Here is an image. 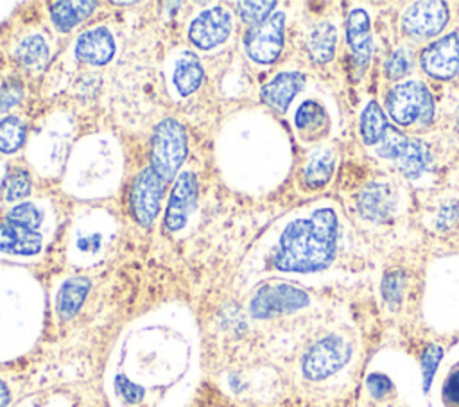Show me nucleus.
<instances>
[{"mask_svg": "<svg viewBox=\"0 0 459 407\" xmlns=\"http://www.w3.org/2000/svg\"><path fill=\"white\" fill-rule=\"evenodd\" d=\"M337 217L330 208H319L307 219L292 221L281 233L273 255V265L287 273H314L333 260Z\"/></svg>", "mask_w": 459, "mask_h": 407, "instance_id": "nucleus-1", "label": "nucleus"}, {"mask_svg": "<svg viewBox=\"0 0 459 407\" xmlns=\"http://www.w3.org/2000/svg\"><path fill=\"white\" fill-rule=\"evenodd\" d=\"M186 158V133L176 118L161 120L151 136V169L167 183Z\"/></svg>", "mask_w": 459, "mask_h": 407, "instance_id": "nucleus-2", "label": "nucleus"}, {"mask_svg": "<svg viewBox=\"0 0 459 407\" xmlns=\"http://www.w3.org/2000/svg\"><path fill=\"white\" fill-rule=\"evenodd\" d=\"M387 111L400 126L429 124L434 115L432 95L420 81H405L394 84L387 93Z\"/></svg>", "mask_w": 459, "mask_h": 407, "instance_id": "nucleus-3", "label": "nucleus"}, {"mask_svg": "<svg viewBox=\"0 0 459 407\" xmlns=\"http://www.w3.org/2000/svg\"><path fill=\"white\" fill-rule=\"evenodd\" d=\"M380 158L394 160L407 178H418L430 161V149L421 140H411L387 126L382 140L375 145Z\"/></svg>", "mask_w": 459, "mask_h": 407, "instance_id": "nucleus-4", "label": "nucleus"}, {"mask_svg": "<svg viewBox=\"0 0 459 407\" xmlns=\"http://www.w3.org/2000/svg\"><path fill=\"white\" fill-rule=\"evenodd\" d=\"M351 355L350 344L339 335H326L314 342L301 359V371L308 380H325L337 373Z\"/></svg>", "mask_w": 459, "mask_h": 407, "instance_id": "nucleus-5", "label": "nucleus"}, {"mask_svg": "<svg viewBox=\"0 0 459 407\" xmlns=\"http://www.w3.org/2000/svg\"><path fill=\"white\" fill-rule=\"evenodd\" d=\"M308 294L289 283L262 285L249 301V312L256 319H269L278 314L294 312L308 305Z\"/></svg>", "mask_w": 459, "mask_h": 407, "instance_id": "nucleus-6", "label": "nucleus"}, {"mask_svg": "<svg viewBox=\"0 0 459 407\" xmlns=\"http://www.w3.org/2000/svg\"><path fill=\"white\" fill-rule=\"evenodd\" d=\"M283 27H285L283 13H274L260 25L251 27L244 38V47L247 56L260 65L274 63L283 47Z\"/></svg>", "mask_w": 459, "mask_h": 407, "instance_id": "nucleus-7", "label": "nucleus"}, {"mask_svg": "<svg viewBox=\"0 0 459 407\" xmlns=\"http://www.w3.org/2000/svg\"><path fill=\"white\" fill-rule=\"evenodd\" d=\"M165 190V181L151 169H143L133 181L129 204L133 217L142 226H151L160 213V204Z\"/></svg>", "mask_w": 459, "mask_h": 407, "instance_id": "nucleus-8", "label": "nucleus"}, {"mask_svg": "<svg viewBox=\"0 0 459 407\" xmlns=\"http://www.w3.org/2000/svg\"><path fill=\"white\" fill-rule=\"evenodd\" d=\"M231 14L222 5L203 9L188 27L190 41L203 50H210L224 43L231 32Z\"/></svg>", "mask_w": 459, "mask_h": 407, "instance_id": "nucleus-9", "label": "nucleus"}, {"mask_svg": "<svg viewBox=\"0 0 459 407\" xmlns=\"http://www.w3.org/2000/svg\"><path fill=\"white\" fill-rule=\"evenodd\" d=\"M448 22V7L439 0L412 4L402 16V27L414 38H432Z\"/></svg>", "mask_w": 459, "mask_h": 407, "instance_id": "nucleus-10", "label": "nucleus"}, {"mask_svg": "<svg viewBox=\"0 0 459 407\" xmlns=\"http://www.w3.org/2000/svg\"><path fill=\"white\" fill-rule=\"evenodd\" d=\"M195 197H197V181L195 174L192 170H183L170 192L167 208H165V228L169 231H178L181 229L194 206H195Z\"/></svg>", "mask_w": 459, "mask_h": 407, "instance_id": "nucleus-11", "label": "nucleus"}, {"mask_svg": "<svg viewBox=\"0 0 459 407\" xmlns=\"http://www.w3.org/2000/svg\"><path fill=\"white\" fill-rule=\"evenodd\" d=\"M423 70L437 79H450L459 74V34L452 32L430 43L421 52Z\"/></svg>", "mask_w": 459, "mask_h": 407, "instance_id": "nucleus-12", "label": "nucleus"}, {"mask_svg": "<svg viewBox=\"0 0 459 407\" xmlns=\"http://www.w3.org/2000/svg\"><path fill=\"white\" fill-rule=\"evenodd\" d=\"M74 52L79 61L102 66L108 65L115 56V39L108 27H93L77 38Z\"/></svg>", "mask_w": 459, "mask_h": 407, "instance_id": "nucleus-13", "label": "nucleus"}, {"mask_svg": "<svg viewBox=\"0 0 459 407\" xmlns=\"http://www.w3.org/2000/svg\"><path fill=\"white\" fill-rule=\"evenodd\" d=\"M346 38L353 54V65L360 75L366 70L371 59V50H373V41L369 32V16L364 9H353L348 14Z\"/></svg>", "mask_w": 459, "mask_h": 407, "instance_id": "nucleus-14", "label": "nucleus"}, {"mask_svg": "<svg viewBox=\"0 0 459 407\" xmlns=\"http://www.w3.org/2000/svg\"><path fill=\"white\" fill-rule=\"evenodd\" d=\"M41 247L43 238L36 229L7 219L0 222V253L30 256L39 253Z\"/></svg>", "mask_w": 459, "mask_h": 407, "instance_id": "nucleus-15", "label": "nucleus"}, {"mask_svg": "<svg viewBox=\"0 0 459 407\" xmlns=\"http://www.w3.org/2000/svg\"><path fill=\"white\" fill-rule=\"evenodd\" d=\"M303 82L305 77L299 72H281L262 86V100L276 111H285L296 93L303 88Z\"/></svg>", "mask_w": 459, "mask_h": 407, "instance_id": "nucleus-16", "label": "nucleus"}, {"mask_svg": "<svg viewBox=\"0 0 459 407\" xmlns=\"http://www.w3.org/2000/svg\"><path fill=\"white\" fill-rule=\"evenodd\" d=\"M203 77H204V70L199 57L190 50H183L178 56L172 68V84L176 91L181 97L192 95L201 86Z\"/></svg>", "mask_w": 459, "mask_h": 407, "instance_id": "nucleus-17", "label": "nucleus"}, {"mask_svg": "<svg viewBox=\"0 0 459 407\" xmlns=\"http://www.w3.org/2000/svg\"><path fill=\"white\" fill-rule=\"evenodd\" d=\"M90 290V280L84 276H75L66 280L56 296V310L61 319L68 321L81 310Z\"/></svg>", "mask_w": 459, "mask_h": 407, "instance_id": "nucleus-18", "label": "nucleus"}, {"mask_svg": "<svg viewBox=\"0 0 459 407\" xmlns=\"http://www.w3.org/2000/svg\"><path fill=\"white\" fill-rule=\"evenodd\" d=\"M360 213L369 221H384L393 208L389 186L384 183L368 185L357 199Z\"/></svg>", "mask_w": 459, "mask_h": 407, "instance_id": "nucleus-19", "label": "nucleus"}, {"mask_svg": "<svg viewBox=\"0 0 459 407\" xmlns=\"http://www.w3.org/2000/svg\"><path fill=\"white\" fill-rule=\"evenodd\" d=\"M95 2H52L48 5V14L52 18V23L59 30L66 32L82 20H86L95 11Z\"/></svg>", "mask_w": 459, "mask_h": 407, "instance_id": "nucleus-20", "label": "nucleus"}, {"mask_svg": "<svg viewBox=\"0 0 459 407\" xmlns=\"http://www.w3.org/2000/svg\"><path fill=\"white\" fill-rule=\"evenodd\" d=\"M335 27L328 22H321L317 23L310 34H308V39H307V45H308V52H310V57L316 61V63H328L332 57H333V50H335Z\"/></svg>", "mask_w": 459, "mask_h": 407, "instance_id": "nucleus-21", "label": "nucleus"}, {"mask_svg": "<svg viewBox=\"0 0 459 407\" xmlns=\"http://www.w3.org/2000/svg\"><path fill=\"white\" fill-rule=\"evenodd\" d=\"M14 56L16 59L29 70H39L45 66L47 59H48V45L47 41L38 36H25L14 48Z\"/></svg>", "mask_w": 459, "mask_h": 407, "instance_id": "nucleus-22", "label": "nucleus"}, {"mask_svg": "<svg viewBox=\"0 0 459 407\" xmlns=\"http://www.w3.org/2000/svg\"><path fill=\"white\" fill-rule=\"evenodd\" d=\"M332 170H333V152L330 149H321L310 156L303 172V179L310 188H319L330 179Z\"/></svg>", "mask_w": 459, "mask_h": 407, "instance_id": "nucleus-23", "label": "nucleus"}, {"mask_svg": "<svg viewBox=\"0 0 459 407\" xmlns=\"http://www.w3.org/2000/svg\"><path fill=\"white\" fill-rule=\"evenodd\" d=\"M387 129V120L380 106L371 100L360 115V134L368 145H377Z\"/></svg>", "mask_w": 459, "mask_h": 407, "instance_id": "nucleus-24", "label": "nucleus"}, {"mask_svg": "<svg viewBox=\"0 0 459 407\" xmlns=\"http://www.w3.org/2000/svg\"><path fill=\"white\" fill-rule=\"evenodd\" d=\"M25 142V124L22 118L9 115L0 120V152H16Z\"/></svg>", "mask_w": 459, "mask_h": 407, "instance_id": "nucleus-25", "label": "nucleus"}, {"mask_svg": "<svg viewBox=\"0 0 459 407\" xmlns=\"http://www.w3.org/2000/svg\"><path fill=\"white\" fill-rule=\"evenodd\" d=\"M326 122V113L325 109L314 102V100H305L294 117V124L301 133L312 134L316 129H321Z\"/></svg>", "mask_w": 459, "mask_h": 407, "instance_id": "nucleus-26", "label": "nucleus"}, {"mask_svg": "<svg viewBox=\"0 0 459 407\" xmlns=\"http://www.w3.org/2000/svg\"><path fill=\"white\" fill-rule=\"evenodd\" d=\"M2 194L7 203L20 201L30 194V178L23 169H13L5 174L2 183Z\"/></svg>", "mask_w": 459, "mask_h": 407, "instance_id": "nucleus-27", "label": "nucleus"}, {"mask_svg": "<svg viewBox=\"0 0 459 407\" xmlns=\"http://www.w3.org/2000/svg\"><path fill=\"white\" fill-rule=\"evenodd\" d=\"M237 7L240 18L251 27H255L271 16L273 9L276 7V2H238Z\"/></svg>", "mask_w": 459, "mask_h": 407, "instance_id": "nucleus-28", "label": "nucleus"}, {"mask_svg": "<svg viewBox=\"0 0 459 407\" xmlns=\"http://www.w3.org/2000/svg\"><path fill=\"white\" fill-rule=\"evenodd\" d=\"M7 221H13V222H18V224H23L27 228L36 229L43 221V213L32 203H20V204H16L9 210Z\"/></svg>", "mask_w": 459, "mask_h": 407, "instance_id": "nucleus-29", "label": "nucleus"}, {"mask_svg": "<svg viewBox=\"0 0 459 407\" xmlns=\"http://www.w3.org/2000/svg\"><path fill=\"white\" fill-rule=\"evenodd\" d=\"M443 357V348L437 346V344H429L425 348V351L421 353V378H423V391L427 393L430 384H432V378H434V373L437 369V364Z\"/></svg>", "mask_w": 459, "mask_h": 407, "instance_id": "nucleus-30", "label": "nucleus"}, {"mask_svg": "<svg viewBox=\"0 0 459 407\" xmlns=\"http://www.w3.org/2000/svg\"><path fill=\"white\" fill-rule=\"evenodd\" d=\"M402 292H403V274L402 271H389L384 276L382 281V294L387 305L393 308L400 305L402 301Z\"/></svg>", "mask_w": 459, "mask_h": 407, "instance_id": "nucleus-31", "label": "nucleus"}, {"mask_svg": "<svg viewBox=\"0 0 459 407\" xmlns=\"http://www.w3.org/2000/svg\"><path fill=\"white\" fill-rule=\"evenodd\" d=\"M411 68V56L405 48H396L384 63V72L389 79L396 81L403 77Z\"/></svg>", "mask_w": 459, "mask_h": 407, "instance_id": "nucleus-32", "label": "nucleus"}, {"mask_svg": "<svg viewBox=\"0 0 459 407\" xmlns=\"http://www.w3.org/2000/svg\"><path fill=\"white\" fill-rule=\"evenodd\" d=\"M115 387H117L118 394L124 398V402H127V403L134 405L143 400V389L140 385H136L134 382H131L127 377H117Z\"/></svg>", "mask_w": 459, "mask_h": 407, "instance_id": "nucleus-33", "label": "nucleus"}, {"mask_svg": "<svg viewBox=\"0 0 459 407\" xmlns=\"http://www.w3.org/2000/svg\"><path fill=\"white\" fill-rule=\"evenodd\" d=\"M23 97V88L16 81H9L0 88V111H7L16 106Z\"/></svg>", "mask_w": 459, "mask_h": 407, "instance_id": "nucleus-34", "label": "nucleus"}, {"mask_svg": "<svg viewBox=\"0 0 459 407\" xmlns=\"http://www.w3.org/2000/svg\"><path fill=\"white\" fill-rule=\"evenodd\" d=\"M366 385H368V391L371 393V396H375V398H382L391 391V380L380 373L369 375Z\"/></svg>", "mask_w": 459, "mask_h": 407, "instance_id": "nucleus-35", "label": "nucleus"}, {"mask_svg": "<svg viewBox=\"0 0 459 407\" xmlns=\"http://www.w3.org/2000/svg\"><path fill=\"white\" fill-rule=\"evenodd\" d=\"M443 396L454 403L459 405V369L450 373V377L446 378L445 385H443Z\"/></svg>", "mask_w": 459, "mask_h": 407, "instance_id": "nucleus-36", "label": "nucleus"}, {"mask_svg": "<svg viewBox=\"0 0 459 407\" xmlns=\"http://www.w3.org/2000/svg\"><path fill=\"white\" fill-rule=\"evenodd\" d=\"M11 400V393H9V387L4 380H0V407H7Z\"/></svg>", "mask_w": 459, "mask_h": 407, "instance_id": "nucleus-37", "label": "nucleus"}]
</instances>
